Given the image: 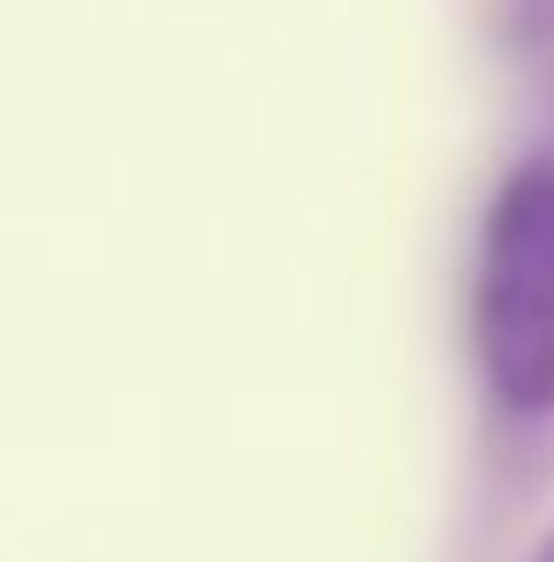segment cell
I'll return each mask as SVG.
<instances>
[{
  "label": "cell",
  "instance_id": "1",
  "mask_svg": "<svg viewBox=\"0 0 554 562\" xmlns=\"http://www.w3.org/2000/svg\"><path fill=\"white\" fill-rule=\"evenodd\" d=\"M471 350L509 418H554V153L517 160L486 198Z\"/></svg>",
  "mask_w": 554,
  "mask_h": 562
},
{
  "label": "cell",
  "instance_id": "2",
  "mask_svg": "<svg viewBox=\"0 0 554 562\" xmlns=\"http://www.w3.org/2000/svg\"><path fill=\"white\" fill-rule=\"evenodd\" d=\"M517 23H524V38H554V0H517Z\"/></svg>",
  "mask_w": 554,
  "mask_h": 562
},
{
  "label": "cell",
  "instance_id": "3",
  "mask_svg": "<svg viewBox=\"0 0 554 562\" xmlns=\"http://www.w3.org/2000/svg\"><path fill=\"white\" fill-rule=\"evenodd\" d=\"M524 562H554V525H547V532H540V548H532V555H524Z\"/></svg>",
  "mask_w": 554,
  "mask_h": 562
}]
</instances>
